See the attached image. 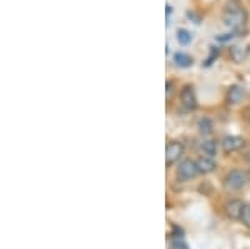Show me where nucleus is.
Listing matches in <instances>:
<instances>
[{"instance_id": "17", "label": "nucleus", "mask_w": 250, "mask_h": 249, "mask_svg": "<svg viewBox=\"0 0 250 249\" xmlns=\"http://www.w3.org/2000/svg\"><path fill=\"white\" fill-rule=\"evenodd\" d=\"M233 37V34H222V35H217L215 40L217 42H227V40H230Z\"/></svg>"}, {"instance_id": "5", "label": "nucleus", "mask_w": 250, "mask_h": 249, "mask_svg": "<svg viewBox=\"0 0 250 249\" xmlns=\"http://www.w3.org/2000/svg\"><path fill=\"white\" fill-rule=\"evenodd\" d=\"M222 151L225 154H232V152H237L240 149L245 147V139L244 137H239V136H225L222 139Z\"/></svg>"}, {"instance_id": "16", "label": "nucleus", "mask_w": 250, "mask_h": 249, "mask_svg": "<svg viewBox=\"0 0 250 249\" xmlns=\"http://www.w3.org/2000/svg\"><path fill=\"white\" fill-rule=\"evenodd\" d=\"M219 54H220V50L219 49H215V47H212V50H210V57L207 59V62H205V66H210V64L215 60L217 57H219Z\"/></svg>"}, {"instance_id": "10", "label": "nucleus", "mask_w": 250, "mask_h": 249, "mask_svg": "<svg viewBox=\"0 0 250 249\" xmlns=\"http://www.w3.org/2000/svg\"><path fill=\"white\" fill-rule=\"evenodd\" d=\"M200 149H202L204 156H208V158H213L217 154V140L213 139H205L202 144H200Z\"/></svg>"}, {"instance_id": "14", "label": "nucleus", "mask_w": 250, "mask_h": 249, "mask_svg": "<svg viewBox=\"0 0 250 249\" xmlns=\"http://www.w3.org/2000/svg\"><path fill=\"white\" fill-rule=\"evenodd\" d=\"M177 40H179L182 45H187V44L192 42V34L185 29H179L177 30Z\"/></svg>"}, {"instance_id": "13", "label": "nucleus", "mask_w": 250, "mask_h": 249, "mask_svg": "<svg viewBox=\"0 0 250 249\" xmlns=\"http://www.w3.org/2000/svg\"><path fill=\"white\" fill-rule=\"evenodd\" d=\"M244 57H245V50L242 49V47H239V45L230 47V59L233 60V62L240 64L242 60H244Z\"/></svg>"}, {"instance_id": "15", "label": "nucleus", "mask_w": 250, "mask_h": 249, "mask_svg": "<svg viewBox=\"0 0 250 249\" xmlns=\"http://www.w3.org/2000/svg\"><path fill=\"white\" fill-rule=\"evenodd\" d=\"M240 223L244 224V226L250 227V204L245 203L244 206V211H242V216H240Z\"/></svg>"}, {"instance_id": "21", "label": "nucleus", "mask_w": 250, "mask_h": 249, "mask_svg": "<svg viewBox=\"0 0 250 249\" xmlns=\"http://www.w3.org/2000/svg\"><path fill=\"white\" fill-rule=\"evenodd\" d=\"M170 14H172V7H170V5H167V17H168Z\"/></svg>"}, {"instance_id": "20", "label": "nucleus", "mask_w": 250, "mask_h": 249, "mask_svg": "<svg viewBox=\"0 0 250 249\" xmlns=\"http://www.w3.org/2000/svg\"><path fill=\"white\" fill-rule=\"evenodd\" d=\"M245 160L250 164V151H247V154H245Z\"/></svg>"}, {"instance_id": "18", "label": "nucleus", "mask_w": 250, "mask_h": 249, "mask_svg": "<svg viewBox=\"0 0 250 249\" xmlns=\"http://www.w3.org/2000/svg\"><path fill=\"white\" fill-rule=\"evenodd\" d=\"M172 87H173V82H172V80H167V99H170Z\"/></svg>"}, {"instance_id": "7", "label": "nucleus", "mask_w": 250, "mask_h": 249, "mask_svg": "<svg viewBox=\"0 0 250 249\" xmlns=\"http://www.w3.org/2000/svg\"><path fill=\"white\" fill-rule=\"evenodd\" d=\"M244 206H245L244 201L230 199V201H227V203H225L224 211H225V214H227V218H230L233 221H237V219L240 221V216H242V211H244Z\"/></svg>"}, {"instance_id": "19", "label": "nucleus", "mask_w": 250, "mask_h": 249, "mask_svg": "<svg viewBox=\"0 0 250 249\" xmlns=\"http://www.w3.org/2000/svg\"><path fill=\"white\" fill-rule=\"evenodd\" d=\"M187 15H188V19H193V20H195V23H200V17H199V15L193 14V12H187Z\"/></svg>"}, {"instance_id": "6", "label": "nucleus", "mask_w": 250, "mask_h": 249, "mask_svg": "<svg viewBox=\"0 0 250 249\" xmlns=\"http://www.w3.org/2000/svg\"><path fill=\"white\" fill-rule=\"evenodd\" d=\"M180 104L185 107L187 111H195L197 109V95H195V91H193L192 86H184L182 91H180Z\"/></svg>"}, {"instance_id": "3", "label": "nucleus", "mask_w": 250, "mask_h": 249, "mask_svg": "<svg viewBox=\"0 0 250 249\" xmlns=\"http://www.w3.org/2000/svg\"><path fill=\"white\" fill-rule=\"evenodd\" d=\"M199 167H197V160L193 159H184L182 162L177 166V179L180 182H187L190 179H195L199 176Z\"/></svg>"}, {"instance_id": "12", "label": "nucleus", "mask_w": 250, "mask_h": 249, "mask_svg": "<svg viewBox=\"0 0 250 249\" xmlns=\"http://www.w3.org/2000/svg\"><path fill=\"white\" fill-rule=\"evenodd\" d=\"M212 129H213V124H212V120L208 119V117H202V119L199 120V131H200V134L208 136V134H212Z\"/></svg>"}, {"instance_id": "9", "label": "nucleus", "mask_w": 250, "mask_h": 249, "mask_svg": "<svg viewBox=\"0 0 250 249\" xmlns=\"http://www.w3.org/2000/svg\"><path fill=\"white\" fill-rule=\"evenodd\" d=\"M245 97V89L242 86H230L227 91V102L230 106H237Z\"/></svg>"}, {"instance_id": "11", "label": "nucleus", "mask_w": 250, "mask_h": 249, "mask_svg": "<svg viewBox=\"0 0 250 249\" xmlns=\"http://www.w3.org/2000/svg\"><path fill=\"white\" fill-rule=\"evenodd\" d=\"M173 60H175V64L180 67H190L193 64V59L190 57V55L184 54V52H177V54L173 55Z\"/></svg>"}, {"instance_id": "2", "label": "nucleus", "mask_w": 250, "mask_h": 249, "mask_svg": "<svg viewBox=\"0 0 250 249\" xmlns=\"http://www.w3.org/2000/svg\"><path fill=\"white\" fill-rule=\"evenodd\" d=\"M249 182V176L245 171L242 169H233L230 172H227V176L224 178V187L230 192L244 189V186Z\"/></svg>"}, {"instance_id": "4", "label": "nucleus", "mask_w": 250, "mask_h": 249, "mask_svg": "<svg viewBox=\"0 0 250 249\" xmlns=\"http://www.w3.org/2000/svg\"><path fill=\"white\" fill-rule=\"evenodd\" d=\"M184 151L185 147L180 140H170L165 147V164L168 167L177 164V160H180V158L184 156Z\"/></svg>"}, {"instance_id": "22", "label": "nucleus", "mask_w": 250, "mask_h": 249, "mask_svg": "<svg viewBox=\"0 0 250 249\" xmlns=\"http://www.w3.org/2000/svg\"><path fill=\"white\" fill-rule=\"evenodd\" d=\"M247 176H249V182H250V171H247Z\"/></svg>"}, {"instance_id": "1", "label": "nucleus", "mask_w": 250, "mask_h": 249, "mask_svg": "<svg viewBox=\"0 0 250 249\" xmlns=\"http://www.w3.org/2000/svg\"><path fill=\"white\" fill-rule=\"evenodd\" d=\"M222 20H224V23L233 32V34H240V32L245 30L249 15L240 0H229L224 7Z\"/></svg>"}, {"instance_id": "23", "label": "nucleus", "mask_w": 250, "mask_h": 249, "mask_svg": "<svg viewBox=\"0 0 250 249\" xmlns=\"http://www.w3.org/2000/svg\"><path fill=\"white\" fill-rule=\"evenodd\" d=\"M249 120H250V112H249Z\"/></svg>"}, {"instance_id": "8", "label": "nucleus", "mask_w": 250, "mask_h": 249, "mask_svg": "<svg viewBox=\"0 0 250 249\" xmlns=\"http://www.w3.org/2000/svg\"><path fill=\"white\" fill-rule=\"evenodd\" d=\"M197 167H199L200 174H212V172L217 169L215 159L208 158V156H200V158L197 159Z\"/></svg>"}]
</instances>
